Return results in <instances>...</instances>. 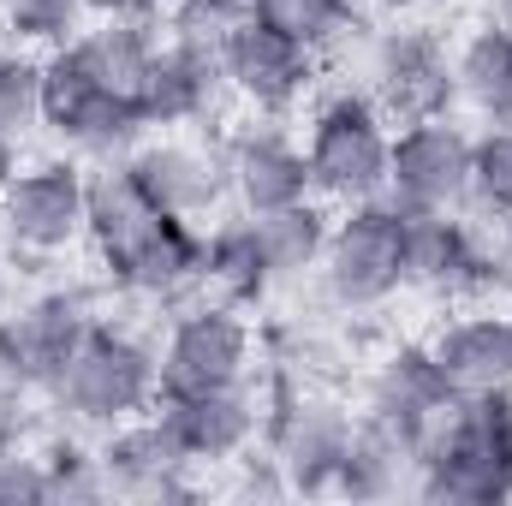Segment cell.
Segmentation results:
<instances>
[{"instance_id": "6da1fadb", "label": "cell", "mask_w": 512, "mask_h": 506, "mask_svg": "<svg viewBox=\"0 0 512 506\" xmlns=\"http://www.w3.org/2000/svg\"><path fill=\"white\" fill-rule=\"evenodd\" d=\"M42 399L66 423H78V429H114L126 417L155 411V399H161V358H155V346L143 334H131L120 322H96L84 334V346L42 387Z\"/></svg>"}, {"instance_id": "7a4b0ae2", "label": "cell", "mask_w": 512, "mask_h": 506, "mask_svg": "<svg viewBox=\"0 0 512 506\" xmlns=\"http://www.w3.org/2000/svg\"><path fill=\"white\" fill-rule=\"evenodd\" d=\"M387 149H393V120L364 96V90H334L310 108L304 126V167L310 191L334 209L370 203L387 191Z\"/></svg>"}, {"instance_id": "3957f363", "label": "cell", "mask_w": 512, "mask_h": 506, "mask_svg": "<svg viewBox=\"0 0 512 506\" xmlns=\"http://www.w3.org/2000/svg\"><path fill=\"white\" fill-rule=\"evenodd\" d=\"M262 393H268L262 447L280 465L286 489H304V495L334 489V477L352 453V435H358V411H346L322 381L280 376V370L268 376Z\"/></svg>"}, {"instance_id": "277c9868", "label": "cell", "mask_w": 512, "mask_h": 506, "mask_svg": "<svg viewBox=\"0 0 512 506\" xmlns=\"http://www.w3.org/2000/svg\"><path fill=\"white\" fill-rule=\"evenodd\" d=\"M42 131L72 155V161H126L143 143V108L131 96H114L78 54L72 42L42 54Z\"/></svg>"}, {"instance_id": "5b68a950", "label": "cell", "mask_w": 512, "mask_h": 506, "mask_svg": "<svg viewBox=\"0 0 512 506\" xmlns=\"http://www.w3.org/2000/svg\"><path fill=\"white\" fill-rule=\"evenodd\" d=\"M316 286L346 316L382 310L393 292H405V215L387 197L340 209L316 262Z\"/></svg>"}, {"instance_id": "8992f818", "label": "cell", "mask_w": 512, "mask_h": 506, "mask_svg": "<svg viewBox=\"0 0 512 506\" xmlns=\"http://www.w3.org/2000/svg\"><path fill=\"white\" fill-rule=\"evenodd\" d=\"M155 358H161V399L167 393H209V387L251 381L262 340H256L251 316L239 304L197 292V304H185L167 322V340L155 346Z\"/></svg>"}, {"instance_id": "52a82bcc", "label": "cell", "mask_w": 512, "mask_h": 506, "mask_svg": "<svg viewBox=\"0 0 512 506\" xmlns=\"http://www.w3.org/2000/svg\"><path fill=\"white\" fill-rule=\"evenodd\" d=\"M90 167L72 155L24 161L0 173V245L24 256H60L84 239Z\"/></svg>"}, {"instance_id": "ba28073f", "label": "cell", "mask_w": 512, "mask_h": 506, "mask_svg": "<svg viewBox=\"0 0 512 506\" xmlns=\"http://www.w3.org/2000/svg\"><path fill=\"white\" fill-rule=\"evenodd\" d=\"M364 96L393 126L453 114V54H447V42L423 24L376 30L370 48H364Z\"/></svg>"}, {"instance_id": "9c48e42d", "label": "cell", "mask_w": 512, "mask_h": 506, "mask_svg": "<svg viewBox=\"0 0 512 506\" xmlns=\"http://www.w3.org/2000/svg\"><path fill=\"white\" fill-rule=\"evenodd\" d=\"M382 197L393 209H405V215L471 209V131L453 126V114L393 126Z\"/></svg>"}, {"instance_id": "30bf717a", "label": "cell", "mask_w": 512, "mask_h": 506, "mask_svg": "<svg viewBox=\"0 0 512 506\" xmlns=\"http://www.w3.org/2000/svg\"><path fill=\"white\" fill-rule=\"evenodd\" d=\"M316 72H322V54H310L304 42L280 36L274 24H262L256 12H245L221 48V78L227 90L256 108V114H292L298 102L316 96Z\"/></svg>"}, {"instance_id": "8fae6325", "label": "cell", "mask_w": 512, "mask_h": 506, "mask_svg": "<svg viewBox=\"0 0 512 506\" xmlns=\"http://www.w3.org/2000/svg\"><path fill=\"white\" fill-rule=\"evenodd\" d=\"M155 411L173 429V441L185 447V459L203 471V465H239L262 441L268 393L239 381V387H209V393H167L155 399Z\"/></svg>"}, {"instance_id": "7c38bea8", "label": "cell", "mask_w": 512, "mask_h": 506, "mask_svg": "<svg viewBox=\"0 0 512 506\" xmlns=\"http://www.w3.org/2000/svg\"><path fill=\"white\" fill-rule=\"evenodd\" d=\"M126 167L137 173V185L149 191L155 209L179 215V221H209L221 203H227V161H221V143H203V137H179V131H161V137H143L126 155Z\"/></svg>"}, {"instance_id": "4fadbf2b", "label": "cell", "mask_w": 512, "mask_h": 506, "mask_svg": "<svg viewBox=\"0 0 512 506\" xmlns=\"http://www.w3.org/2000/svg\"><path fill=\"white\" fill-rule=\"evenodd\" d=\"M102 453V477H108V495L120 501H173V495H191V459L185 447L173 441V429L161 423V411H143L126 417L114 429H102L96 441Z\"/></svg>"}, {"instance_id": "5bb4252c", "label": "cell", "mask_w": 512, "mask_h": 506, "mask_svg": "<svg viewBox=\"0 0 512 506\" xmlns=\"http://www.w3.org/2000/svg\"><path fill=\"white\" fill-rule=\"evenodd\" d=\"M447 399H453V387L441 381L435 358H429V346H393L382 364L370 370V381H364V405H358V417H364L370 429L393 435V441L411 453L417 435L441 417Z\"/></svg>"}, {"instance_id": "9a60e30c", "label": "cell", "mask_w": 512, "mask_h": 506, "mask_svg": "<svg viewBox=\"0 0 512 506\" xmlns=\"http://www.w3.org/2000/svg\"><path fill=\"white\" fill-rule=\"evenodd\" d=\"M221 161H227V197L239 215H268V209L316 197L310 167H304V143H292L280 126L233 131L221 143Z\"/></svg>"}, {"instance_id": "2e32d148", "label": "cell", "mask_w": 512, "mask_h": 506, "mask_svg": "<svg viewBox=\"0 0 512 506\" xmlns=\"http://www.w3.org/2000/svg\"><path fill=\"white\" fill-rule=\"evenodd\" d=\"M102 316H96V298L84 292V286H42V292H30V298H18L12 310H6V328H12V340H18V352H24V370H30V387L42 393L54 370L84 346V334L96 328Z\"/></svg>"}, {"instance_id": "e0dca14e", "label": "cell", "mask_w": 512, "mask_h": 506, "mask_svg": "<svg viewBox=\"0 0 512 506\" xmlns=\"http://www.w3.org/2000/svg\"><path fill=\"white\" fill-rule=\"evenodd\" d=\"M429 358L453 393H507L512 387V316L507 310H471L453 316L435 340Z\"/></svg>"}, {"instance_id": "ac0fdd59", "label": "cell", "mask_w": 512, "mask_h": 506, "mask_svg": "<svg viewBox=\"0 0 512 506\" xmlns=\"http://www.w3.org/2000/svg\"><path fill=\"white\" fill-rule=\"evenodd\" d=\"M405 286L435 292V298L477 292V227L465 221V209L405 215Z\"/></svg>"}, {"instance_id": "d6986e66", "label": "cell", "mask_w": 512, "mask_h": 506, "mask_svg": "<svg viewBox=\"0 0 512 506\" xmlns=\"http://www.w3.org/2000/svg\"><path fill=\"white\" fill-rule=\"evenodd\" d=\"M221 90H227V78H221L215 60H197V54L161 42L149 78H143V90H137V108H143V126L185 131V126H203V120L215 114Z\"/></svg>"}, {"instance_id": "ffe728a7", "label": "cell", "mask_w": 512, "mask_h": 506, "mask_svg": "<svg viewBox=\"0 0 512 506\" xmlns=\"http://www.w3.org/2000/svg\"><path fill=\"white\" fill-rule=\"evenodd\" d=\"M167 209H155L149 203V191L137 185V173H131L126 161H96L90 167V203H84V239H90V251L96 262L108 268L114 256H126L155 221H161Z\"/></svg>"}, {"instance_id": "44dd1931", "label": "cell", "mask_w": 512, "mask_h": 506, "mask_svg": "<svg viewBox=\"0 0 512 506\" xmlns=\"http://www.w3.org/2000/svg\"><path fill=\"white\" fill-rule=\"evenodd\" d=\"M453 102H465L483 126H512V24H477L453 54Z\"/></svg>"}, {"instance_id": "7402d4cb", "label": "cell", "mask_w": 512, "mask_h": 506, "mask_svg": "<svg viewBox=\"0 0 512 506\" xmlns=\"http://www.w3.org/2000/svg\"><path fill=\"white\" fill-rule=\"evenodd\" d=\"M197 292L221 298V304H239V310H251L274 292V274L262 262L251 215H227V221L203 227V286Z\"/></svg>"}, {"instance_id": "603a6c76", "label": "cell", "mask_w": 512, "mask_h": 506, "mask_svg": "<svg viewBox=\"0 0 512 506\" xmlns=\"http://www.w3.org/2000/svg\"><path fill=\"white\" fill-rule=\"evenodd\" d=\"M155 48H161V36L149 30V18H84V30L72 36V54L114 96H131V102H137V90L155 66Z\"/></svg>"}, {"instance_id": "cb8c5ba5", "label": "cell", "mask_w": 512, "mask_h": 506, "mask_svg": "<svg viewBox=\"0 0 512 506\" xmlns=\"http://www.w3.org/2000/svg\"><path fill=\"white\" fill-rule=\"evenodd\" d=\"M256 227V245H262V262H268V274H274V286H286V280H304V274H316V262H322V245H328V209H322V197H304V203H286V209H268V215H251Z\"/></svg>"}, {"instance_id": "d4e9b609", "label": "cell", "mask_w": 512, "mask_h": 506, "mask_svg": "<svg viewBox=\"0 0 512 506\" xmlns=\"http://www.w3.org/2000/svg\"><path fill=\"white\" fill-rule=\"evenodd\" d=\"M42 131V54L0 48V167Z\"/></svg>"}, {"instance_id": "484cf974", "label": "cell", "mask_w": 512, "mask_h": 506, "mask_svg": "<svg viewBox=\"0 0 512 506\" xmlns=\"http://www.w3.org/2000/svg\"><path fill=\"white\" fill-rule=\"evenodd\" d=\"M251 12L310 54H328L358 30V0H251Z\"/></svg>"}, {"instance_id": "4316f807", "label": "cell", "mask_w": 512, "mask_h": 506, "mask_svg": "<svg viewBox=\"0 0 512 506\" xmlns=\"http://www.w3.org/2000/svg\"><path fill=\"white\" fill-rule=\"evenodd\" d=\"M84 0H0V30L18 48H60L84 30Z\"/></svg>"}, {"instance_id": "83f0119b", "label": "cell", "mask_w": 512, "mask_h": 506, "mask_svg": "<svg viewBox=\"0 0 512 506\" xmlns=\"http://www.w3.org/2000/svg\"><path fill=\"white\" fill-rule=\"evenodd\" d=\"M471 203L483 215L512 221V126H489L471 137Z\"/></svg>"}, {"instance_id": "f1b7e54d", "label": "cell", "mask_w": 512, "mask_h": 506, "mask_svg": "<svg viewBox=\"0 0 512 506\" xmlns=\"http://www.w3.org/2000/svg\"><path fill=\"white\" fill-rule=\"evenodd\" d=\"M42 459H48V477H54V501H102L108 495V477H102V453L96 447L60 435V441L42 447Z\"/></svg>"}, {"instance_id": "f546056e", "label": "cell", "mask_w": 512, "mask_h": 506, "mask_svg": "<svg viewBox=\"0 0 512 506\" xmlns=\"http://www.w3.org/2000/svg\"><path fill=\"white\" fill-rule=\"evenodd\" d=\"M54 501V477H48V459L18 447L0 459V506H48Z\"/></svg>"}, {"instance_id": "4dcf8cb0", "label": "cell", "mask_w": 512, "mask_h": 506, "mask_svg": "<svg viewBox=\"0 0 512 506\" xmlns=\"http://www.w3.org/2000/svg\"><path fill=\"white\" fill-rule=\"evenodd\" d=\"M24 393H36V387H30L24 352H18V340H12V328L0 316V399H24Z\"/></svg>"}, {"instance_id": "1f68e13d", "label": "cell", "mask_w": 512, "mask_h": 506, "mask_svg": "<svg viewBox=\"0 0 512 506\" xmlns=\"http://www.w3.org/2000/svg\"><path fill=\"white\" fill-rule=\"evenodd\" d=\"M30 435V417H24V399H0V459L18 453Z\"/></svg>"}, {"instance_id": "d6a6232c", "label": "cell", "mask_w": 512, "mask_h": 506, "mask_svg": "<svg viewBox=\"0 0 512 506\" xmlns=\"http://www.w3.org/2000/svg\"><path fill=\"white\" fill-rule=\"evenodd\" d=\"M90 6V18H149L155 12V0H84Z\"/></svg>"}, {"instance_id": "836d02e7", "label": "cell", "mask_w": 512, "mask_h": 506, "mask_svg": "<svg viewBox=\"0 0 512 506\" xmlns=\"http://www.w3.org/2000/svg\"><path fill=\"white\" fill-rule=\"evenodd\" d=\"M6 310H12V280L0 274V316H6Z\"/></svg>"}, {"instance_id": "e575fe53", "label": "cell", "mask_w": 512, "mask_h": 506, "mask_svg": "<svg viewBox=\"0 0 512 506\" xmlns=\"http://www.w3.org/2000/svg\"><path fill=\"white\" fill-rule=\"evenodd\" d=\"M155 6H167V0H155Z\"/></svg>"}]
</instances>
